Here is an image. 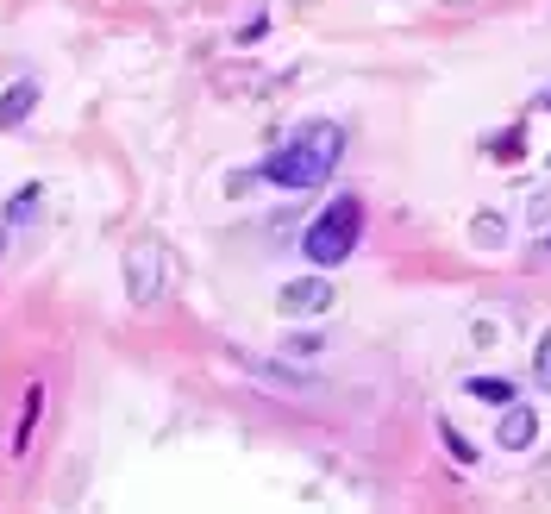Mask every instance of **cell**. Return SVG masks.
I'll return each instance as SVG.
<instances>
[{
  "label": "cell",
  "instance_id": "obj_5",
  "mask_svg": "<svg viewBox=\"0 0 551 514\" xmlns=\"http://www.w3.org/2000/svg\"><path fill=\"white\" fill-rule=\"evenodd\" d=\"M238 370H251L263 389H282V395H307V389H314V377H307V370L276 364V358H251V352H238Z\"/></svg>",
  "mask_w": 551,
  "mask_h": 514
},
{
  "label": "cell",
  "instance_id": "obj_12",
  "mask_svg": "<svg viewBox=\"0 0 551 514\" xmlns=\"http://www.w3.org/2000/svg\"><path fill=\"white\" fill-rule=\"evenodd\" d=\"M545 220H551V189H539L533 201H526V232H539Z\"/></svg>",
  "mask_w": 551,
  "mask_h": 514
},
{
  "label": "cell",
  "instance_id": "obj_11",
  "mask_svg": "<svg viewBox=\"0 0 551 514\" xmlns=\"http://www.w3.org/2000/svg\"><path fill=\"white\" fill-rule=\"evenodd\" d=\"M439 439H445V452L458 458V464H476V446H470V439H464L458 427H451V420H439Z\"/></svg>",
  "mask_w": 551,
  "mask_h": 514
},
{
  "label": "cell",
  "instance_id": "obj_6",
  "mask_svg": "<svg viewBox=\"0 0 551 514\" xmlns=\"http://www.w3.org/2000/svg\"><path fill=\"white\" fill-rule=\"evenodd\" d=\"M38 76H19V82H7V95H0V132H13V126H26L32 120V107H38Z\"/></svg>",
  "mask_w": 551,
  "mask_h": 514
},
{
  "label": "cell",
  "instance_id": "obj_13",
  "mask_svg": "<svg viewBox=\"0 0 551 514\" xmlns=\"http://www.w3.org/2000/svg\"><path fill=\"white\" fill-rule=\"evenodd\" d=\"M32 207H38V189H26V195H13V201H7V226H19V220H32Z\"/></svg>",
  "mask_w": 551,
  "mask_h": 514
},
{
  "label": "cell",
  "instance_id": "obj_2",
  "mask_svg": "<svg viewBox=\"0 0 551 514\" xmlns=\"http://www.w3.org/2000/svg\"><path fill=\"white\" fill-rule=\"evenodd\" d=\"M357 239H364V201L357 195H332L326 214H314V226L301 232V251L314 270H339L345 257L357 251Z\"/></svg>",
  "mask_w": 551,
  "mask_h": 514
},
{
  "label": "cell",
  "instance_id": "obj_4",
  "mask_svg": "<svg viewBox=\"0 0 551 514\" xmlns=\"http://www.w3.org/2000/svg\"><path fill=\"white\" fill-rule=\"evenodd\" d=\"M332 301H339V283H326V276H295V283L276 289V314H326Z\"/></svg>",
  "mask_w": 551,
  "mask_h": 514
},
{
  "label": "cell",
  "instance_id": "obj_15",
  "mask_svg": "<svg viewBox=\"0 0 551 514\" xmlns=\"http://www.w3.org/2000/svg\"><path fill=\"white\" fill-rule=\"evenodd\" d=\"M7 232H13V226H7V220H0V245H7Z\"/></svg>",
  "mask_w": 551,
  "mask_h": 514
},
{
  "label": "cell",
  "instance_id": "obj_10",
  "mask_svg": "<svg viewBox=\"0 0 551 514\" xmlns=\"http://www.w3.org/2000/svg\"><path fill=\"white\" fill-rule=\"evenodd\" d=\"M470 232H476V245H483V251H501V245H508V226H501V214H476Z\"/></svg>",
  "mask_w": 551,
  "mask_h": 514
},
{
  "label": "cell",
  "instance_id": "obj_18",
  "mask_svg": "<svg viewBox=\"0 0 551 514\" xmlns=\"http://www.w3.org/2000/svg\"><path fill=\"white\" fill-rule=\"evenodd\" d=\"M545 163H551V157H545Z\"/></svg>",
  "mask_w": 551,
  "mask_h": 514
},
{
  "label": "cell",
  "instance_id": "obj_7",
  "mask_svg": "<svg viewBox=\"0 0 551 514\" xmlns=\"http://www.w3.org/2000/svg\"><path fill=\"white\" fill-rule=\"evenodd\" d=\"M495 439H501L508 452H526V446L539 439V414L526 408V402H508V408H501V427H495Z\"/></svg>",
  "mask_w": 551,
  "mask_h": 514
},
{
  "label": "cell",
  "instance_id": "obj_8",
  "mask_svg": "<svg viewBox=\"0 0 551 514\" xmlns=\"http://www.w3.org/2000/svg\"><path fill=\"white\" fill-rule=\"evenodd\" d=\"M38 408H44V383H32V389H26V408H19V427H13V458H26V452H32Z\"/></svg>",
  "mask_w": 551,
  "mask_h": 514
},
{
  "label": "cell",
  "instance_id": "obj_17",
  "mask_svg": "<svg viewBox=\"0 0 551 514\" xmlns=\"http://www.w3.org/2000/svg\"><path fill=\"white\" fill-rule=\"evenodd\" d=\"M545 107H551V95H545Z\"/></svg>",
  "mask_w": 551,
  "mask_h": 514
},
{
  "label": "cell",
  "instance_id": "obj_3",
  "mask_svg": "<svg viewBox=\"0 0 551 514\" xmlns=\"http://www.w3.org/2000/svg\"><path fill=\"white\" fill-rule=\"evenodd\" d=\"M163 283H170V257H163V245L157 239L132 245L126 251V295L138 301V308H151V301L163 295Z\"/></svg>",
  "mask_w": 551,
  "mask_h": 514
},
{
  "label": "cell",
  "instance_id": "obj_16",
  "mask_svg": "<svg viewBox=\"0 0 551 514\" xmlns=\"http://www.w3.org/2000/svg\"><path fill=\"white\" fill-rule=\"evenodd\" d=\"M539 251H551V239H545V245H539Z\"/></svg>",
  "mask_w": 551,
  "mask_h": 514
},
{
  "label": "cell",
  "instance_id": "obj_1",
  "mask_svg": "<svg viewBox=\"0 0 551 514\" xmlns=\"http://www.w3.org/2000/svg\"><path fill=\"white\" fill-rule=\"evenodd\" d=\"M339 157H345V132L332 126V120H314V126H301L282 151L263 157V170L257 182H270V189H320V182L339 170Z\"/></svg>",
  "mask_w": 551,
  "mask_h": 514
},
{
  "label": "cell",
  "instance_id": "obj_9",
  "mask_svg": "<svg viewBox=\"0 0 551 514\" xmlns=\"http://www.w3.org/2000/svg\"><path fill=\"white\" fill-rule=\"evenodd\" d=\"M476 402H495V408H508V402H520V389H514V377H470L464 383Z\"/></svg>",
  "mask_w": 551,
  "mask_h": 514
},
{
  "label": "cell",
  "instance_id": "obj_14",
  "mask_svg": "<svg viewBox=\"0 0 551 514\" xmlns=\"http://www.w3.org/2000/svg\"><path fill=\"white\" fill-rule=\"evenodd\" d=\"M533 383H539V389H545V383H551V339H545V345H539V364H533Z\"/></svg>",
  "mask_w": 551,
  "mask_h": 514
}]
</instances>
